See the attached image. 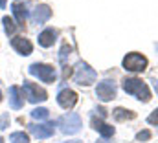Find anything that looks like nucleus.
<instances>
[{
  "label": "nucleus",
  "mask_w": 158,
  "mask_h": 143,
  "mask_svg": "<svg viewBox=\"0 0 158 143\" xmlns=\"http://www.w3.org/2000/svg\"><path fill=\"white\" fill-rule=\"evenodd\" d=\"M151 136H153L151 130H142V132L136 134V140H138V141H147V140H151Z\"/></svg>",
  "instance_id": "nucleus-21"
},
{
  "label": "nucleus",
  "mask_w": 158,
  "mask_h": 143,
  "mask_svg": "<svg viewBox=\"0 0 158 143\" xmlns=\"http://www.w3.org/2000/svg\"><path fill=\"white\" fill-rule=\"evenodd\" d=\"M59 125L63 127V132L64 134H76L79 129H81V117H79L77 114L70 112L68 116H63L59 119Z\"/></svg>",
  "instance_id": "nucleus-6"
},
{
  "label": "nucleus",
  "mask_w": 158,
  "mask_h": 143,
  "mask_svg": "<svg viewBox=\"0 0 158 143\" xmlns=\"http://www.w3.org/2000/svg\"><path fill=\"white\" fill-rule=\"evenodd\" d=\"M57 103L64 108V110H72V108L76 107V103H77V94L74 90H70V88H64V90L59 92Z\"/></svg>",
  "instance_id": "nucleus-8"
},
{
  "label": "nucleus",
  "mask_w": 158,
  "mask_h": 143,
  "mask_svg": "<svg viewBox=\"0 0 158 143\" xmlns=\"http://www.w3.org/2000/svg\"><path fill=\"white\" fill-rule=\"evenodd\" d=\"M70 51H72V48L68 46V42H64L63 48H61V55H59V59H61L63 64H66V55H70Z\"/></svg>",
  "instance_id": "nucleus-20"
},
{
  "label": "nucleus",
  "mask_w": 158,
  "mask_h": 143,
  "mask_svg": "<svg viewBox=\"0 0 158 143\" xmlns=\"http://www.w3.org/2000/svg\"><path fill=\"white\" fill-rule=\"evenodd\" d=\"M22 94L28 97V101L31 103H39V101H46L48 99V94L44 88H40L37 83H30V81H24L22 84Z\"/></svg>",
  "instance_id": "nucleus-3"
},
{
  "label": "nucleus",
  "mask_w": 158,
  "mask_h": 143,
  "mask_svg": "<svg viewBox=\"0 0 158 143\" xmlns=\"http://www.w3.org/2000/svg\"><path fill=\"white\" fill-rule=\"evenodd\" d=\"M0 99H2V94H0Z\"/></svg>",
  "instance_id": "nucleus-27"
},
{
  "label": "nucleus",
  "mask_w": 158,
  "mask_h": 143,
  "mask_svg": "<svg viewBox=\"0 0 158 143\" xmlns=\"http://www.w3.org/2000/svg\"><path fill=\"white\" fill-rule=\"evenodd\" d=\"M9 141L11 143H30V138H28V134H24V132H13V134L9 136Z\"/></svg>",
  "instance_id": "nucleus-18"
},
{
  "label": "nucleus",
  "mask_w": 158,
  "mask_h": 143,
  "mask_svg": "<svg viewBox=\"0 0 158 143\" xmlns=\"http://www.w3.org/2000/svg\"><path fill=\"white\" fill-rule=\"evenodd\" d=\"M13 15L17 17L19 28H22V26L26 24V18H28V11H26V6H24V4H13Z\"/></svg>",
  "instance_id": "nucleus-15"
},
{
  "label": "nucleus",
  "mask_w": 158,
  "mask_h": 143,
  "mask_svg": "<svg viewBox=\"0 0 158 143\" xmlns=\"http://www.w3.org/2000/svg\"><path fill=\"white\" fill-rule=\"evenodd\" d=\"M31 134H35L39 140H44V138H50L53 134V123H44V125H31L30 127Z\"/></svg>",
  "instance_id": "nucleus-11"
},
{
  "label": "nucleus",
  "mask_w": 158,
  "mask_h": 143,
  "mask_svg": "<svg viewBox=\"0 0 158 143\" xmlns=\"http://www.w3.org/2000/svg\"><path fill=\"white\" fill-rule=\"evenodd\" d=\"M7 121H9V114H4L2 119H0V129H6L7 127Z\"/></svg>",
  "instance_id": "nucleus-24"
},
{
  "label": "nucleus",
  "mask_w": 158,
  "mask_h": 143,
  "mask_svg": "<svg viewBox=\"0 0 158 143\" xmlns=\"http://www.w3.org/2000/svg\"><path fill=\"white\" fill-rule=\"evenodd\" d=\"M70 75H72V68L68 64H64V68H63V81H66Z\"/></svg>",
  "instance_id": "nucleus-23"
},
{
  "label": "nucleus",
  "mask_w": 158,
  "mask_h": 143,
  "mask_svg": "<svg viewBox=\"0 0 158 143\" xmlns=\"http://www.w3.org/2000/svg\"><path fill=\"white\" fill-rule=\"evenodd\" d=\"M156 88H158V84H156Z\"/></svg>",
  "instance_id": "nucleus-29"
},
{
  "label": "nucleus",
  "mask_w": 158,
  "mask_h": 143,
  "mask_svg": "<svg viewBox=\"0 0 158 143\" xmlns=\"http://www.w3.org/2000/svg\"><path fill=\"white\" fill-rule=\"evenodd\" d=\"M0 143H4V141H2V138H0Z\"/></svg>",
  "instance_id": "nucleus-26"
},
{
  "label": "nucleus",
  "mask_w": 158,
  "mask_h": 143,
  "mask_svg": "<svg viewBox=\"0 0 158 143\" xmlns=\"http://www.w3.org/2000/svg\"><path fill=\"white\" fill-rule=\"evenodd\" d=\"M92 127L103 136V138H110L112 134H114V127H110V125H107L101 117H92Z\"/></svg>",
  "instance_id": "nucleus-12"
},
{
  "label": "nucleus",
  "mask_w": 158,
  "mask_h": 143,
  "mask_svg": "<svg viewBox=\"0 0 158 143\" xmlns=\"http://www.w3.org/2000/svg\"><path fill=\"white\" fill-rule=\"evenodd\" d=\"M0 7H6V0H0Z\"/></svg>",
  "instance_id": "nucleus-25"
},
{
  "label": "nucleus",
  "mask_w": 158,
  "mask_h": 143,
  "mask_svg": "<svg viewBox=\"0 0 158 143\" xmlns=\"http://www.w3.org/2000/svg\"><path fill=\"white\" fill-rule=\"evenodd\" d=\"M112 116H114L116 121H129V119L136 117V112L127 110V108H116V110H112Z\"/></svg>",
  "instance_id": "nucleus-16"
},
{
  "label": "nucleus",
  "mask_w": 158,
  "mask_h": 143,
  "mask_svg": "<svg viewBox=\"0 0 158 143\" xmlns=\"http://www.w3.org/2000/svg\"><path fill=\"white\" fill-rule=\"evenodd\" d=\"M101 143H107V141H101Z\"/></svg>",
  "instance_id": "nucleus-28"
},
{
  "label": "nucleus",
  "mask_w": 158,
  "mask_h": 143,
  "mask_svg": "<svg viewBox=\"0 0 158 143\" xmlns=\"http://www.w3.org/2000/svg\"><path fill=\"white\" fill-rule=\"evenodd\" d=\"M55 39H57V30L48 28V30H44V31L39 35V44L42 46V48H50V46L55 42Z\"/></svg>",
  "instance_id": "nucleus-13"
},
{
  "label": "nucleus",
  "mask_w": 158,
  "mask_h": 143,
  "mask_svg": "<svg viewBox=\"0 0 158 143\" xmlns=\"http://www.w3.org/2000/svg\"><path fill=\"white\" fill-rule=\"evenodd\" d=\"M11 46H13L20 55H30L31 50H33L31 42H30L28 39H24V37H13V39H11Z\"/></svg>",
  "instance_id": "nucleus-9"
},
{
  "label": "nucleus",
  "mask_w": 158,
  "mask_h": 143,
  "mask_svg": "<svg viewBox=\"0 0 158 143\" xmlns=\"http://www.w3.org/2000/svg\"><path fill=\"white\" fill-rule=\"evenodd\" d=\"M96 96L101 99V101H110L116 97V84L110 81V79H105L98 84L96 88Z\"/></svg>",
  "instance_id": "nucleus-7"
},
{
  "label": "nucleus",
  "mask_w": 158,
  "mask_h": 143,
  "mask_svg": "<svg viewBox=\"0 0 158 143\" xmlns=\"http://www.w3.org/2000/svg\"><path fill=\"white\" fill-rule=\"evenodd\" d=\"M17 28H19V24H15V20H13V18L4 17V30H6V33H7V35H13V33L17 31Z\"/></svg>",
  "instance_id": "nucleus-17"
},
{
  "label": "nucleus",
  "mask_w": 158,
  "mask_h": 143,
  "mask_svg": "<svg viewBox=\"0 0 158 143\" xmlns=\"http://www.w3.org/2000/svg\"><path fill=\"white\" fill-rule=\"evenodd\" d=\"M147 121H149L151 125H158V108L151 114V116H149V117H147Z\"/></svg>",
  "instance_id": "nucleus-22"
},
{
  "label": "nucleus",
  "mask_w": 158,
  "mask_h": 143,
  "mask_svg": "<svg viewBox=\"0 0 158 143\" xmlns=\"http://www.w3.org/2000/svg\"><path fill=\"white\" fill-rule=\"evenodd\" d=\"M30 73L39 77L42 83H55V77H57L55 68L50 66V64H31L30 66Z\"/></svg>",
  "instance_id": "nucleus-4"
},
{
  "label": "nucleus",
  "mask_w": 158,
  "mask_h": 143,
  "mask_svg": "<svg viewBox=\"0 0 158 143\" xmlns=\"http://www.w3.org/2000/svg\"><path fill=\"white\" fill-rule=\"evenodd\" d=\"M147 64H149L147 57L142 55V53H136V51L129 53V55L123 59V68L129 70V72H143L147 68Z\"/></svg>",
  "instance_id": "nucleus-2"
},
{
  "label": "nucleus",
  "mask_w": 158,
  "mask_h": 143,
  "mask_svg": "<svg viewBox=\"0 0 158 143\" xmlns=\"http://www.w3.org/2000/svg\"><path fill=\"white\" fill-rule=\"evenodd\" d=\"M31 116L35 117V119H48V116H50V112L46 110V108H35L33 112H31Z\"/></svg>",
  "instance_id": "nucleus-19"
},
{
  "label": "nucleus",
  "mask_w": 158,
  "mask_h": 143,
  "mask_svg": "<svg viewBox=\"0 0 158 143\" xmlns=\"http://www.w3.org/2000/svg\"><path fill=\"white\" fill-rule=\"evenodd\" d=\"M76 81L81 86H88L96 81V72L92 70L86 63H79L77 64V72H76Z\"/></svg>",
  "instance_id": "nucleus-5"
},
{
  "label": "nucleus",
  "mask_w": 158,
  "mask_h": 143,
  "mask_svg": "<svg viewBox=\"0 0 158 143\" xmlns=\"http://www.w3.org/2000/svg\"><path fill=\"white\" fill-rule=\"evenodd\" d=\"M123 90L127 94H131V96H136L143 103L151 101V90H149V86L142 79H138V77H127V79H123Z\"/></svg>",
  "instance_id": "nucleus-1"
},
{
  "label": "nucleus",
  "mask_w": 158,
  "mask_h": 143,
  "mask_svg": "<svg viewBox=\"0 0 158 143\" xmlns=\"http://www.w3.org/2000/svg\"><path fill=\"white\" fill-rule=\"evenodd\" d=\"M52 17V9H50V6H46V4H42V6H37V9L33 11V20L35 22H46L48 18Z\"/></svg>",
  "instance_id": "nucleus-14"
},
{
  "label": "nucleus",
  "mask_w": 158,
  "mask_h": 143,
  "mask_svg": "<svg viewBox=\"0 0 158 143\" xmlns=\"http://www.w3.org/2000/svg\"><path fill=\"white\" fill-rule=\"evenodd\" d=\"M9 105H11V108H15V110L24 107V94H22V88L20 86H11L9 88Z\"/></svg>",
  "instance_id": "nucleus-10"
}]
</instances>
